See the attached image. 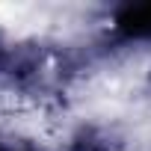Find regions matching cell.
Wrapping results in <instances>:
<instances>
[{
    "label": "cell",
    "instance_id": "6da1fadb",
    "mask_svg": "<svg viewBox=\"0 0 151 151\" xmlns=\"http://www.w3.org/2000/svg\"><path fill=\"white\" fill-rule=\"evenodd\" d=\"M124 27H127L130 33H142V30H151V6L133 9V12L124 18Z\"/></svg>",
    "mask_w": 151,
    "mask_h": 151
}]
</instances>
